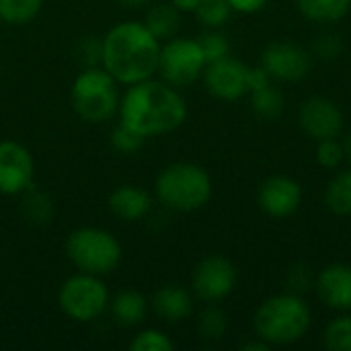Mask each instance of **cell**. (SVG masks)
I'll return each mask as SVG.
<instances>
[{"mask_svg":"<svg viewBox=\"0 0 351 351\" xmlns=\"http://www.w3.org/2000/svg\"><path fill=\"white\" fill-rule=\"evenodd\" d=\"M230 12L232 6L228 0H202L193 14L206 29H220L228 21Z\"/></svg>","mask_w":351,"mask_h":351,"instance_id":"cell-24","label":"cell"},{"mask_svg":"<svg viewBox=\"0 0 351 351\" xmlns=\"http://www.w3.org/2000/svg\"><path fill=\"white\" fill-rule=\"evenodd\" d=\"M66 255L78 271L103 278L119 267L123 251L109 230L84 226L72 230L66 239Z\"/></svg>","mask_w":351,"mask_h":351,"instance_id":"cell-6","label":"cell"},{"mask_svg":"<svg viewBox=\"0 0 351 351\" xmlns=\"http://www.w3.org/2000/svg\"><path fill=\"white\" fill-rule=\"evenodd\" d=\"M249 66L226 56L222 60L210 62L204 70V82L212 97L220 101H237L249 93L247 88Z\"/></svg>","mask_w":351,"mask_h":351,"instance_id":"cell-13","label":"cell"},{"mask_svg":"<svg viewBox=\"0 0 351 351\" xmlns=\"http://www.w3.org/2000/svg\"><path fill=\"white\" fill-rule=\"evenodd\" d=\"M286 286L290 288L292 294H298V296H300V292H306L313 286V276H311L308 265H304V263L292 265L286 274Z\"/></svg>","mask_w":351,"mask_h":351,"instance_id":"cell-32","label":"cell"},{"mask_svg":"<svg viewBox=\"0 0 351 351\" xmlns=\"http://www.w3.org/2000/svg\"><path fill=\"white\" fill-rule=\"evenodd\" d=\"M150 304H152L154 315L165 323H181L193 311L191 294L177 284H169L156 290Z\"/></svg>","mask_w":351,"mask_h":351,"instance_id":"cell-17","label":"cell"},{"mask_svg":"<svg viewBox=\"0 0 351 351\" xmlns=\"http://www.w3.org/2000/svg\"><path fill=\"white\" fill-rule=\"evenodd\" d=\"M109 308L119 325L136 327L144 323L148 315V300L138 290H121L113 298H109Z\"/></svg>","mask_w":351,"mask_h":351,"instance_id":"cell-18","label":"cell"},{"mask_svg":"<svg viewBox=\"0 0 351 351\" xmlns=\"http://www.w3.org/2000/svg\"><path fill=\"white\" fill-rule=\"evenodd\" d=\"M232 10H239L243 14H253L257 10H261L269 0H228Z\"/></svg>","mask_w":351,"mask_h":351,"instance_id":"cell-34","label":"cell"},{"mask_svg":"<svg viewBox=\"0 0 351 351\" xmlns=\"http://www.w3.org/2000/svg\"><path fill=\"white\" fill-rule=\"evenodd\" d=\"M300 14L313 23H337L351 8V0H296Z\"/></svg>","mask_w":351,"mask_h":351,"instance_id":"cell-20","label":"cell"},{"mask_svg":"<svg viewBox=\"0 0 351 351\" xmlns=\"http://www.w3.org/2000/svg\"><path fill=\"white\" fill-rule=\"evenodd\" d=\"M346 160L343 146L337 138L317 142V162L325 169H337Z\"/></svg>","mask_w":351,"mask_h":351,"instance_id":"cell-30","label":"cell"},{"mask_svg":"<svg viewBox=\"0 0 351 351\" xmlns=\"http://www.w3.org/2000/svg\"><path fill=\"white\" fill-rule=\"evenodd\" d=\"M43 6V0H0V21L6 25L31 23Z\"/></svg>","mask_w":351,"mask_h":351,"instance_id":"cell-22","label":"cell"},{"mask_svg":"<svg viewBox=\"0 0 351 351\" xmlns=\"http://www.w3.org/2000/svg\"><path fill=\"white\" fill-rule=\"evenodd\" d=\"M202 0H171V4L181 12H195Z\"/></svg>","mask_w":351,"mask_h":351,"instance_id":"cell-35","label":"cell"},{"mask_svg":"<svg viewBox=\"0 0 351 351\" xmlns=\"http://www.w3.org/2000/svg\"><path fill=\"white\" fill-rule=\"evenodd\" d=\"M132 351H173L175 343L169 339V335H165L158 329H144L140 331L134 341L130 343Z\"/></svg>","mask_w":351,"mask_h":351,"instance_id":"cell-28","label":"cell"},{"mask_svg":"<svg viewBox=\"0 0 351 351\" xmlns=\"http://www.w3.org/2000/svg\"><path fill=\"white\" fill-rule=\"evenodd\" d=\"M313 51L317 58L325 60V62H331L335 58L341 56L343 51V43H341V37L335 35V33H323L315 39L313 43Z\"/></svg>","mask_w":351,"mask_h":351,"instance_id":"cell-31","label":"cell"},{"mask_svg":"<svg viewBox=\"0 0 351 351\" xmlns=\"http://www.w3.org/2000/svg\"><path fill=\"white\" fill-rule=\"evenodd\" d=\"M300 128L315 142L337 138L343 132V113L335 101L327 97H311L298 111Z\"/></svg>","mask_w":351,"mask_h":351,"instance_id":"cell-12","label":"cell"},{"mask_svg":"<svg viewBox=\"0 0 351 351\" xmlns=\"http://www.w3.org/2000/svg\"><path fill=\"white\" fill-rule=\"evenodd\" d=\"M119 121L144 138L171 134L187 119V103L177 86L165 80L130 84L119 101Z\"/></svg>","mask_w":351,"mask_h":351,"instance_id":"cell-1","label":"cell"},{"mask_svg":"<svg viewBox=\"0 0 351 351\" xmlns=\"http://www.w3.org/2000/svg\"><path fill=\"white\" fill-rule=\"evenodd\" d=\"M109 212L123 220V222H136L142 220L150 208H152V197L146 189L138 185H121L109 195Z\"/></svg>","mask_w":351,"mask_h":351,"instance_id":"cell-16","label":"cell"},{"mask_svg":"<svg viewBox=\"0 0 351 351\" xmlns=\"http://www.w3.org/2000/svg\"><path fill=\"white\" fill-rule=\"evenodd\" d=\"M269 84H271V76L265 72L263 66H259V68H249V72H247V88H249V93L259 90V88H265V86H269Z\"/></svg>","mask_w":351,"mask_h":351,"instance_id":"cell-33","label":"cell"},{"mask_svg":"<svg viewBox=\"0 0 351 351\" xmlns=\"http://www.w3.org/2000/svg\"><path fill=\"white\" fill-rule=\"evenodd\" d=\"M259 208L271 218H288L302 204V187L290 177H269L259 187Z\"/></svg>","mask_w":351,"mask_h":351,"instance_id":"cell-14","label":"cell"},{"mask_svg":"<svg viewBox=\"0 0 351 351\" xmlns=\"http://www.w3.org/2000/svg\"><path fill=\"white\" fill-rule=\"evenodd\" d=\"M325 348L331 351H351V317L333 319L325 329Z\"/></svg>","mask_w":351,"mask_h":351,"instance_id":"cell-26","label":"cell"},{"mask_svg":"<svg viewBox=\"0 0 351 351\" xmlns=\"http://www.w3.org/2000/svg\"><path fill=\"white\" fill-rule=\"evenodd\" d=\"M144 136H140L138 132H134L132 128L123 125L121 121L117 123V128L111 132V146L113 150H117L119 154H136L142 146H144Z\"/></svg>","mask_w":351,"mask_h":351,"instance_id":"cell-29","label":"cell"},{"mask_svg":"<svg viewBox=\"0 0 351 351\" xmlns=\"http://www.w3.org/2000/svg\"><path fill=\"white\" fill-rule=\"evenodd\" d=\"M197 43L206 56V62H216V60H222L226 56H230V43H228V37L218 31V29H208L204 31L199 37H197Z\"/></svg>","mask_w":351,"mask_h":351,"instance_id":"cell-27","label":"cell"},{"mask_svg":"<svg viewBox=\"0 0 351 351\" xmlns=\"http://www.w3.org/2000/svg\"><path fill=\"white\" fill-rule=\"evenodd\" d=\"M191 286L197 298L206 302L224 300L237 286V267L220 255L202 259L191 276Z\"/></svg>","mask_w":351,"mask_h":351,"instance_id":"cell-9","label":"cell"},{"mask_svg":"<svg viewBox=\"0 0 351 351\" xmlns=\"http://www.w3.org/2000/svg\"><path fill=\"white\" fill-rule=\"evenodd\" d=\"M341 146H343V154H346V160L351 165V132L346 134V138H343V142H341Z\"/></svg>","mask_w":351,"mask_h":351,"instance_id":"cell-37","label":"cell"},{"mask_svg":"<svg viewBox=\"0 0 351 351\" xmlns=\"http://www.w3.org/2000/svg\"><path fill=\"white\" fill-rule=\"evenodd\" d=\"M284 95L280 88L276 86H265V88H259V90H253L251 93V107L253 111L259 115V117H265V119H278L282 113H284Z\"/></svg>","mask_w":351,"mask_h":351,"instance_id":"cell-23","label":"cell"},{"mask_svg":"<svg viewBox=\"0 0 351 351\" xmlns=\"http://www.w3.org/2000/svg\"><path fill=\"white\" fill-rule=\"evenodd\" d=\"M226 327H228V321H226V315L224 311L216 308V306H210L206 308L199 319H197V331L204 339H210V341H218L224 337L226 333Z\"/></svg>","mask_w":351,"mask_h":351,"instance_id":"cell-25","label":"cell"},{"mask_svg":"<svg viewBox=\"0 0 351 351\" xmlns=\"http://www.w3.org/2000/svg\"><path fill=\"white\" fill-rule=\"evenodd\" d=\"M313 323L308 304L292 292L267 298L255 313L253 327L257 339L269 346H292L300 341Z\"/></svg>","mask_w":351,"mask_h":351,"instance_id":"cell-3","label":"cell"},{"mask_svg":"<svg viewBox=\"0 0 351 351\" xmlns=\"http://www.w3.org/2000/svg\"><path fill=\"white\" fill-rule=\"evenodd\" d=\"M261 66L271 80L298 82L311 72V53L292 41H274L261 56Z\"/></svg>","mask_w":351,"mask_h":351,"instance_id":"cell-10","label":"cell"},{"mask_svg":"<svg viewBox=\"0 0 351 351\" xmlns=\"http://www.w3.org/2000/svg\"><path fill=\"white\" fill-rule=\"evenodd\" d=\"M325 204L337 216H351V169L337 173L327 189H325Z\"/></svg>","mask_w":351,"mask_h":351,"instance_id":"cell-21","label":"cell"},{"mask_svg":"<svg viewBox=\"0 0 351 351\" xmlns=\"http://www.w3.org/2000/svg\"><path fill=\"white\" fill-rule=\"evenodd\" d=\"M117 4H121V6H125V8H140V6H144L148 0H115Z\"/></svg>","mask_w":351,"mask_h":351,"instance_id":"cell-38","label":"cell"},{"mask_svg":"<svg viewBox=\"0 0 351 351\" xmlns=\"http://www.w3.org/2000/svg\"><path fill=\"white\" fill-rule=\"evenodd\" d=\"M33 175L35 162L31 152L14 140H0V193H25L31 189Z\"/></svg>","mask_w":351,"mask_h":351,"instance_id":"cell-11","label":"cell"},{"mask_svg":"<svg viewBox=\"0 0 351 351\" xmlns=\"http://www.w3.org/2000/svg\"><path fill=\"white\" fill-rule=\"evenodd\" d=\"M60 311L76 323H93L109 306V290L101 276L76 274L68 278L58 292Z\"/></svg>","mask_w":351,"mask_h":351,"instance_id":"cell-7","label":"cell"},{"mask_svg":"<svg viewBox=\"0 0 351 351\" xmlns=\"http://www.w3.org/2000/svg\"><path fill=\"white\" fill-rule=\"evenodd\" d=\"M158 56L160 41L140 21H123L101 39V66L125 86L152 78Z\"/></svg>","mask_w":351,"mask_h":351,"instance_id":"cell-2","label":"cell"},{"mask_svg":"<svg viewBox=\"0 0 351 351\" xmlns=\"http://www.w3.org/2000/svg\"><path fill=\"white\" fill-rule=\"evenodd\" d=\"M181 10H177L171 2L169 4H154L144 19V25L150 29V33L162 43L167 39L177 37V31L181 27Z\"/></svg>","mask_w":351,"mask_h":351,"instance_id":"cell-19","label":"cell"},{"mask_svg":"<svg viewBox=\"0 0 351 351\" xmlns=\"http://www.w3.org/2000/svg\"><path fill=\"white\" fill-rule=\"evenodd\" d=\"M158 202L175 212H195L212 197V179L199 165L173 162L165 167L154 183Z\"/></svg>","mask_w":351,"mask_h":351,"instance_id":"cell-4","label":"cell"},{"mask_svg":"<svg viewBox=\"0 0 351 351\" xmlns=\"http://www.w3.org/2000/svg\"><path fill=\"white\" fill-rule=\"evenodd\" d=\"M317 294L327 308L351 311V265H327L317 278Z\"/></svg>","mask_w":351,"mask_h":351,"instance_id":"cell-15","label":"cell"},{"mask_svg":"<svg viewBox=\"0 0 351 351\" xmlns=\"http://www.w3.org/2000/svg\"><path fill=\"white\" fill-rule=\"evenodd\" d=\"M70 99L82 121L103 123L119 111V82L103 66H88L74 78Z\"/></svg>","mask_w":351,"mask_h":351,"instance_id":"cell-5","label":"cell"},{"mask_svg":"<svg viewBox=\"0 0 351 351\" xmlns=\"http://www.w3.org/2000/svg\"><path fill=\"white\" fill-rule=\"evenodd\" d=\"M269 348H271L269 343H265L263 339H259L257 343H255V341H251V343H245V346H243L241 350H243V351H267Z\"/></svg>","mask_w":351,"mask_h":351,"instance_id":"cell-36","label":"cell"},{"mask_svg":"<svg viewBox=\"0 0 351 351\" xmlns=\"http://www.w3.org/2000/svg\"><path fill=\"white\" fill-rule=\"evenodd\" d=\"M208 62L197 43V39L187 37H173L160 43L158 56V74L165 82L181 88L193 84L197 78L204 76Z\"/></svg>","mask_w":351,"mask_h":351,"instance_id":"cell-8","label":"cell"}]
</instances>
